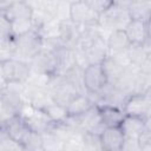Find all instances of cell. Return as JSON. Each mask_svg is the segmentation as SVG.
Returning <instances> with one entry per match:
<instances>
[{"label": "cell", "mask_w": 151, "mask_h": 151, "mask_svg": "<svg viewBox=\"0 0 151 151\" xmlns=\"http://www.w3.org/2000/svg\"><path fill=\"white\" fill-rule=\"evenodd\" d=\"M126 114L147 118L151 116V90L144 93L130 94L123 106Z\"/></svg>", "instance_id": "5b68a950"}, {"label": "cell", "mask_w": 151, "mask_h": 151, "mask_svg": "<svg viewBox=\"0 0 151 151\" xmlns=\"http://www.w3.org/2000/svg\"><path fill=\"white\" fill-rule=\"evenodd\" d=\"M70 19L78 26H94L98 25L99 14L96 13L85 1L71 5Z\"/></svg>", "instance_id": "ba28073f"}, {"label": "cell", "mask_w": 151, "mask_h": 151, "mask_svg": "<svg viewBox=\"0 0 151 151\" xmlns=\"http://www.w3.org/2000/svg\"><path fill=\"white\" fill-rule=\"evenodd\" d=\"M122 150H125V151L142 150L139 138L130 137V136H125V138H124V143H123V146H122Z\"/></svg>", "instance_id": "4316f807"}, {"label": "cell", "mask_w": 151, "mask_h": 151, "mask_svg": "<svg viewBox=\"0 0 151 151\" xmlns=\"http://www.w3.org/2000/svg\"><path fill=\"white\" fill-rule=\"evenodd\" d=\"M131 19L147 22L151 19V5L150 0L144 2H133L129 8Z\"/></svg>", "instance_id": "ac0fdd59"}, {"label": "cell", "mask_w": 151, "mask_h": 151, "mask_svg": "<svg viewBox=\"0 0 151 151\" xmlns=\"http://www.w3.org/2000/svg\"><path fill=\"white\" fill-rule=\"evenodd\" d=\"M1 80L6 83L25 84L31 74L29 65L19 59H8L0 63Z\"/></svg>", "instance_id": "3957f363"}, {"label": "cell", "mask_w": 151, "mask_h": 151, "mask_svg": "<svg viewBox=\"0 0 151 151\" xmlns=\"http://www.w3.org/2000/svg\"><path fill=\"white\" fill-rule=\"evenodd\" d=\"M17 58L28 64V61L44 48V40L38 29H31L27 33L15 37Z\"/></svg>", "instance_id": "6da1fadb"}, {"label": "cell", "mask_w": 151, "mask_h": 151, "mask_svg": "<svg viewBox=\"0 0 151 151\" xmlns=\"http://www.w3.org/2000/svg\"><path fill=\"white\" fill-rule=\"evenodd\" d=\"M106 44H107L109 55L124 52L129 50L132 45L124 29H116L110 32L106 37Z\"/></svg>", "instance_id": "7c38bea8"}, {"label": "cell", "mask_w": 151, "mask_h": 151, "mask_svg": "<svg viewBox=\"0 0 151 151\" xmlns=\"http://www.w3.org/2000/svg\"><path fill=\"white\" fill-rule=\"evenodd\" d=\"M96 13L101 14L113 5V0H84Z\"/></svg>", "instance_id": "d4e9b609"}, {"label": "cell", "mask_w": 151, "mask_h": 151, "mask_svg": "<svg viewBox=\"0 0 151 151\" xmlns=\"http://www.w3.org/2000/svg\"><path fill=\"white\" fill-rule=\"evenodd\" d=\"M131 21V17L129 9L112 5L109 9L99 14L98 24L104 31H116V29H125L127 24Z\"/></svg>", "instance_id": "7a4b0ae2"}, {"label": "cell", "mask_w": 151, "mask_h": 151, "mask_svg": "<svg viewBox=\"0 0 151 151\" xmlns=\"http://www.w3.org/2000/svg\"><path fill=\"white\" fill-rule=\"evenodd\" d=\"M76 120V124L78 129L83 132H93V133H101L105 129L101 117L99 113V107L94 104L90 110H87L85 113L80 116H72Z\"/></svg>", "instance_id": "52a82bcc"}, {"label": "cell", "mask_w": 151, "mask_h": 151, "mask_svg": "<svg viewBox=\"0 0 151 151\" xmlns=\"http://www.w3.org/2000/svg\"><path fill=\"white\" fill-rule=\"evenodd\" d=\"M44 150H63V143L59 142L50 131L42 133Z\"/></svg>", "instance_id": "cb8c5ba5"}, {"label": "cell", "mask_w": 151, "mask_h": 151, "mask_svg": "<svg viewBox=\"0 0 151 151\" xmlns=\"http://www.w3.org/2000/svg\"><path fill=\"white\" fill-rule=\"evenodd\" d=\"M101 66L110 84H116L126 68V66L122 65L119 61L110 55H107V58L101 63Z\"/></svg>", "instance_id": "2e32d148"}, {"label": "cell", "mask_w": 151, "mask_h": 151, "mask_svg": "<svg viewBox=\"0 0 151 151\" xmlns=\"http://www.w3.org/2000/svg\"><path fill=\"white\" fill-rule=\"evenodd\" d=\"M124 31L132 45H144L149 39L147 22L145 21L131 19Z\"/></svg>", "instance_id": "8fae6325"}, {"label": "cell", "mask_w": 151, "mask_h": 151, "mask_svg": "<svg viewBox=\"0 0 151 151\" xmlns=\"http://www.w3.org/2000/svg\"><path fill=\"white\" fill-rule=\"evenodd\" d=\"M84 150H103L99 133L84 132Z\"/></svg>", "instance_id": "603a6c76"}, {"label": "cell", "mask_w": 151, "mask_h": 151, "mask_svg": "<svg viewBox=\"0 0 151 151\" xmlns=\"http://www.w3.org/2000/svg\"><path fill=\"white\" fill-rule=\"evenodd\" d=\"M28 65L32 73H42L50 76L58 73L57 55L53 51L45 47L28 61Z\"/></svg>", "instance_id": "277c9868"}, {"label": "cell", "mask_w": 151, "mask_h": 151, "mask_svg": "<svg viewBox=\"0 0 151 151\" xmlns=\"http://www.w3.org/2000/svg\"><path fill=\"white\" fill-rule=\"evenodd\" d=\"M25 150H32V151H42L44 150V142H42V133L32 131L27 139L24 143Z\"/></svg>", "instance_id": "7402d4cb"}, {"label": "cell", "mask_w": 151, "mask_h": 151, "mask_svg": "<svg viewBox=\"0 0 151 151\" xmlns=\"http://www.w3.org/2000/svg\"><path fill=\"white\" fill-rule=\"evenodd\" d=\"M120 129L123 130L125 136L139 138L144 132H146L145 118L139 117V116L125 114V117L120 124Z\"/></svg>", "instance_id": "4fadbf2b"}, {"label": "cell", "mask_w": 151, "mask_h": 151, "mask_svg": "<svg viewBox=\"0 0 151 151\" xmlns=\"http://www.w3.org/2000/svg\"><path fill=\"white\" fill-rule=\"evenodd\" d=\"M125 134L120 126H107L100 133L101 146L105 151H120Z\"/></svg>", "instance_id": "30bf717a"}, {"label": "cell", "mask_w": 151, "mask_h": 151, "mask_svg": "<svg viewBox=\"0 0 151 151\" xmlns=\"http://www.w3.org/2000/svg\"><path fill=\"white\" fill-rule=\"evenodd\" d=\"M42 111L47 114V117L53 122V123H58V122H63L68 117V111L67 107L55 103L54 100L48 104L45 109H42Z\"/></svg>", "instance_id": "d6986e66"}, {"label": "cell", "mask_w": 151, "mask_h": 151, "mask_svg": "<svg viewBox=\"0 0 151 151\" xmlns=\"http://www.w3.org/2000/svg\"><path fill=\"white\" fill-rule=\"evenodd\" d=\"M1 129L5 130L9 137H12L17 142L21 143L22 145H24L25 140L27 139V137L29 136V133L32 132V130L29 129V126L27 125V123L25 122V119L22 118L21 114H17V116L7 119L6 122L1 123Z\"/></svg>", "instance_id": "9c48e42d"}, {"label": "cell", "mask_w": 151, "mask_h": 151, "mask_svg": "<svg viewBox=\"0 0 151 151\" xmlns=\"http://www.w3.org/2000/svg\"><path fill=\"white\" fill-rule=\"evenodd\" d=\"M25 147L21 143L17 142L7 134V132L0 129V151H24Z\"/></svg>", "instance_id": "ffe728a7"}, {"label": "cell", "mask_w": 151, "mask_h": 151, "mask_svg": "<svg viewBox=\"0 0 151 151\" xmlns=\"http://www.w3.org/2000/svg\"><path fill=\"white\" fill-rule=\"evenodd\" d=\"M107 84L109 80L101 64H90L84 68V85L87 94L99 93Z\"/></svg>", "instance_id": "8992f818"}, {"label": "cell", "mask_w": 151, "mask_h": 151, "mask_svg": "<svg viewBox=\"0 0 151 151\" xmlns=\"http://www.w3.org/2000/svg\"><path fill=\"white\" fill-rule=\"evenodd\" d=\"M12 35H14V33L12 29L11 21L6 17L0 15V39L1 38H8Z\"/></svg>", "instance_id": "484cf974"}, {"label": "cell", "mask_w": 151, "mask_h": 151, "mask_svg": "<svg viewBox=\"0 0 151 151\" xmlns=\"http://www.w3.org/2000/svg\"><path fill=\"white\" fill-rule=\"evenodd\" d=\"M94 105L93 100L88 97L87 93L85 94H78L67 106L68 116H80L85 113L87 110H90Z\"/></svg>", "instance_id": "e0dca14e"}, {"label": "cell", "mask_w": 151, "mask_h": 151, "mask_svg": "<svg viewBox=\"0 0 151 151\" xmlns=\"http://www.w3.org/2000/svg\"><path fill=\"white\" fill-rule=\"evenodd\" d=\"M147 33H149V39L151 40V19L147 21Z\"/></svg>", "instance_id": "f546056e"}, {"label": "cell", "mask_w": 151, "mask_h": 151, "mask_svg": "<svg viewBox=\"0 0 151 151\" xmlns=\"http://www.w3.org/2000/svg\"><path fill=\"white\" fill-rule=\"evenodd\" d=\"M133 2H134V0H113V5L126 8V9H129Z\"/></svg>", "instance_id": "83f0119b"}, {"label": "cell", "mask_w": 151, "mask_h": 151, "mask_svg": "<svg viewBox=\"0 0 151 151\" xmlns=\"http://www.w3.org/2000/svg\"><path fill=\"white\" fill-rule=\"evenodd\" d=\"M63 150L65 151H77V150H84V132L77 131L74 132L64 144Z\"/></svg>", "instance_id": "44dd1931"}, {"label": "cell", "mask_w": 151, "mask_h": 151, "mask_svg": "<svg viewBox=\"0 0 151 151\" xmlns=\"http://www.w3.org/2000/svg\"><path fill=\"white\" fill-rule=\"evenodd\" d=\"M99 107V113L101 117V122L105 127L107 126H120L125 112L123 109L111 105H97Z\"/></svg>", "instance_id": "5bb4252c"}, {"label": "cell", "mask_w": 151, "mask_h": 151, "mask_svg": "<svg viewBox=\"0 0 151 151\" xmlns=\"http://www.w3.org/2000/svg\"><path fill=\"white\" fill-rule=\"evenodd\" d=\"M15 2V0H0V11H6L7 8H9Z\"/></svg>", "instance_id": "f1b7e54d"}, {"label": "cell", "mask_w": 151, "mask_h": 151, "mask_svg": "<svg viewBox=\"0 0 151 151\" xmlns=\"http://www.w3.org/2000/svg\"><path fill=\"white\" fill-rule=\"evenodd\" d=\"M66 2H68L70 5H73V4H77V2H80V1H84V0H65Z\"/></svg>", "instance_id": "4dcf8cb0"}, {"label": "cell", "mask_w": 151, "mask_h": 151, "mask_svg": "<svg viewBox=\"0 0 151 151\" xmlns=\"http://www.w3.org/2000/svg\"><path fill=\"white\" fill-rule=\"evenodd\" d=\"M1 15L6 17L9 21L12 20H22L32 19L33 8L27 1H15L9 8L1 12Z\"/></svg>", "instance_id": "9a60e30c"}]
</instances>
